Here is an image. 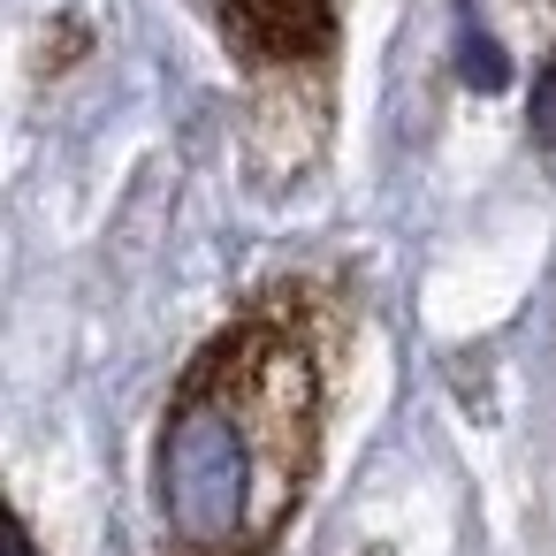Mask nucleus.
Segmentation results:
<instances>
[{"label": "nucleus", "mask_w": 556, "mask_h": 556, "mask_svg": "<svg viewBox=\"0 0 556 556\" xmlns=\"http://www.w3.org/2000/svg\"><path fill=\"white\" fill-rule=\"evenodd\" d=\"M343 343L351 298L320 275H282L252 290L199 343L153 442L161 556L282 548L320 480Z\"/></svg>", "instance_id": "nucleus-1"}, {"label": "nucleus", "mask_w": 556, "mask_h": 556, "mask_svg": "<svg viewBox=\"0 0 556 556\" xmlns=\"http://www.w3.org/2000/svg\"><path fill=\"white\" fill-rule=\"evenodd\" d=\"M199 16L214 24V39L244 70V85L260 100H282L290 115H305V130L320 138L336 39H343L336 0H199Z\"/></svg>", "instance_id": "nucleus-2"}, {"label": "nucleus", "mask_w": 556, "mask_h": 556, "mask_svg": "<svg viewBox=\"0 0 556 556\" xmlns=\"http://www.w3.org/2000/svg\"><path fill=\"white\" fill-rule=\"evenodd\" d=\"M457 77H465L472 92H495V85L510 77V62H503V47H495V39H480V31H472V16H465V47H457Z\"/></svg>", "instance_id": "nucleus-3"}, {"label": "nucleus", "mask_w": 556, "mask_h": 556, "mask_svg": "<svg viewBox=\"0 0 556 556\" xmlns=\"http://www.w3.org/2000/svg\"><path fill=\"white\" fill-rule=\"evenodd\" d=\"M533 138L541 146H556V54L541 62V77H533Z\"/></svg>", "instance_id": "nucleus-4"}, {"label": "nucleus", "mask_w": 556, "mask_h": 556, "mask_svg": "<svg viewBox=\"0 0 556 556\" xmlns=\"http://www.w3.org/2000/svg\"><path fill=\"white\" fill-rule=\"evenodd\" d=\"M0 556H39V541H31V526L9 510V495H0Z\"/></svg>", "instance_id": "nucleus-5"}, {"label": "nucleus", "mask_w": 556, "mask_h": 556, "mask_svg": "<svg viewBox=\"0 0 556 556\" xmlns=\"http://www.w3.org/2000/svg\"><path fill=\"white\" fill-rule=\"evenodd\" d=\"M358 556H389V548H358Z\"/></svg>", "instance_id": "nucleus-6"}]
</instances>
